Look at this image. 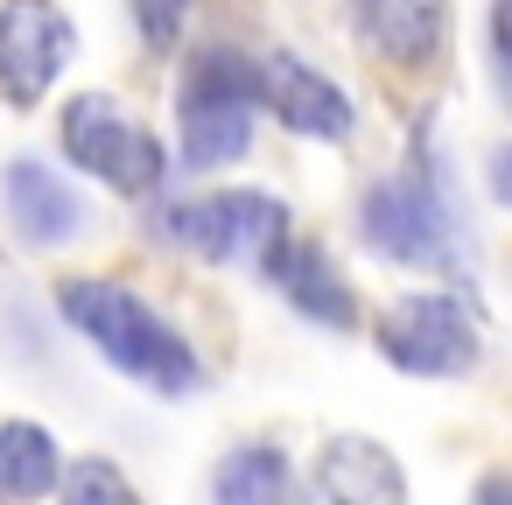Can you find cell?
<instances>
[{"instance_id":"3","label":"cell","mask_w":512,"mask_h":505,"mask_svg":"<svg viewBox=\"0 0 512 505\" xmlns=\"http://www.w3.org/2000/svg\"><path fill=\"white\" fill-rule=\"evenodd\" d=\"M64 155H71L85 176H99L106 190H120V197H148V190H162V176H169L162 141H155L120 99H106V92H85V99L64 106Z\"/></svg>"},{"instance_id":"13","label":"cell","mask_w":512,"mask_h":505,"mask_svg":"<svg viewBox=\"0 0 512 505\" xmlns=\"http://www.w3.org/2000/svg\"><path fill=\"white\" fill-rule=\"evenodd\" d=\"M57 477H64V456H57V435H50V428H36V421H0V491L43 498Z\"/></svg>"},{"instance_id":"4","label":"cell","mask_w":512,"mask_h":505,"mask_svg":"<svg viewBox=\"0 0 512 505\" xmlns=\"http://www.w3.org/2000/svg\"><path fill=\"white\" fill-rule=\"evenodd\" d=\"M162 232L204 260H246L267 274L288 253V204L267 190H211L197 204H169Z\"/></svg>"},{"instance_id":"9","label":"cell","mask_w":512,"mask_h":505,"mask_svg":"<svg viewBox=\"0 0 512 505\" xmlns=\"http://www.w3.org/2000/svg\"><path fill=\"white\" fill-rule=\"evenodd\" d=\"M0 197H8V218H15V232L29 239V246H64V239H78L85 232V204H78V190L57 176V169H43V162H8V176H0Z\"/></svg>"},{"instance_id":"6","label":"cell","mask_w":512,"mask_h":505,"mask_svg":"<svg viewBox=\"0 0 512 505\" xmlns=\"http://www.w3.org/2000/svg\"><path fill=\"white\" fill-rule=\"evenodd\" d=\"M379 351L400 365V372H421V379H456L477 365L484 337H477V316L470 302L456 295H407L379 316Z\"/></svg>"},{"instance_id":"7","label":"cell","mask_w":512,"mask_h":505,"mask_svg":"<svg viewBox=\"0 0 512 505\" xmlns=\"http://www.w3.org/2000/svg\"><path fill=\"white\" fill-rule=\"evenodd\" d=\"M78 57V29L57 0H0V99L43 106Z\"/></svg>"},{"instance_id":"12","label":"cell","mask_w":512,"mask_h":505,"mask_svg":"<svg viewBox=\"0 0 512 505\" xmlns=\"http://www.w3.org/2000/svg\"><path fill=\"white\" fill-rule=\"evenodd\" d=\"M267 281H281V295H288L302 316L330 323V330H351V323H358V302H351V288L337 281V267H330L316 246H295V239H288V253L267 267Z\"/></svg>"},{"instance_id":"8","label":"cell","mask_w":512,"mask_h":505,"mask_svg":"<svg viewBox=\"0 0 512 505\" xmlns=\"http://www.w3.org/2000/svg\"><path fill=\"white\" fill-rule=\"evenodd\" d=\"M260 106L288 127V134H309V141H344L351 134V99L316 71V64H302V57H288V50H274V57H260Z\"/></svg>"},{"instance_id":"17","label":"cell","mask_w":512,"mask_h":505,"mask_svg":"<svg viewBox=\"0 0 512 505\" xmlns=\"http://www.w3.org/2000/svg\"><path fill=\"white\" fill-rule=\"evenodd\" d=\"M491 64H498V85H505V106H512V0L491 8Z\"/></svg>"},{"instance_id":"1","label":"cell","mask_w":512,"mask_h":505,"mask_svg":"<svg viewBox=\"0 0 512 505\" xmlns=\"http://www.w3.org/2000/svg\"><path fill=\"white\" fill-rule=\"evenodd\" d=\"M64 316H71V330H78L99 358H113L127 379H141V386H155V393H190V386L204 379L197 351H190L134 288H120V281H99V274L64 281Z\"/></svg>"},{"instance_id":"11","label":"cell","mask_w":512,"mask_h":505,"mask_svg":"<svg viewBox=\"0 0 512 505\" xmlns=\"http://www.w3.org/2000/svg\"><path fill=\"white\" fill-rule=\"evenodd\" d=\"M351 22L386 64H428L449 36V0H351Z\"/></svg>"},{"instance_id":"16","label":"cell","mask_w":512,"mask_h":505,"mask_svg":"<svg viewBox=\"0 0 512 505\" xmlns=\"http://www.w3.org/2000/svg\"><path fill=\"white\" fill-rule=\"evenodd\" d=\"M190 15H197V0H134V22H141V36L155 50H176L183 29H190Z\"/></svg>"},{"instance_id":"2","label":"cell","mask_w":512,"mask_h":505,"mask_svg":"<svg viewBox=\"0 0 512 505\" xmlns=\"http://www.w3.org/2000/svg\"><path fill=\"white\" fill-rule=\"evenodd\" d=\"M253 113H260V57L246 50H204L183 71L176 120H183V162L190 169H225L253 148Z\"/></svg>"},{"instance_id":"10","label":"cell","mask_w":512,"mask_h":505,"mask_svg":"<svg viewBox=\"0 0 512 505\" xmlns=\"http://www.w3.org/2000/svg\"><path fill=\"white\" fill-rule=\"evenodd\" d=\"M316 491H323V505H407V477H400L393 449H379L365 435H337L316 456Z\"/></svg>"},{"instance_id":"14","label":"cell","mask_w":512,"mask_h":505,"mask_svg":"<svg viewBox=\"0 0 512 505\" xmlns=\"http://www.w3.org/2000/svg\"><path fill=\"white\" fill-rule=\"evenodd\" d=\"M211 491H218V505H288V456L267 442H246L218 463Z\"/></svg>"},{"instance_id":"5","label":"cell","mask_w":512,"mask_h":505,"mask_svg":"<svg viewBox=\"0 0 512 505\" xmlns=\"http://www.w3.org/2000/svg\"><path fill=\"white\" fill-rule=\"evenodd\" d=\"M365 246L400 267H456V225H449L442 190L421 169L372 183L365 190Z\"/></svg>"},{"instance_id":"15","label":"cell","mask_w":512,"mask_h":505,"mask_svg":"<svg viewBox=\"0 0 512 505\" xmlns=\"http://www.w3.org/2000/svg\"><path fill=\"white\" fill-rule=\"evenodd\" d=\"M64 505H141V498L127 491V477H120L106 456H85V463H71V477H64Z\"/></svg>"},{"instance_id":"18","label":"cell","mask_w":512,"mask_h":505,"mask_svg":"<svg viewBox=\"0 0 512 505\" xmlns=\"http://www.w3.org/2000/svg\"><path fill=\"white\" fill-rule=\"evenodd\" d=\"M491 197L512 211V148H498V155H491Z\"/></svg>"},{"instance_id":"19","label":"cell","mask_w":512,"mask_h":505,"mask_svg":"<svg viewBox=\"0 0 512 505\" xmlns=\"http://www.w3.org/2000/svg\"><path fill=\"white\" fill-rule=\"evenodd\" d=\"M477 505H512V477H484L477 484Z\"/></svg>"}]
</instances>
